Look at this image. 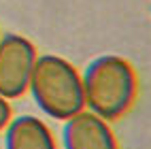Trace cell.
<instances>
[{
	"instance_id": "6da1fadb",
	"label": "cell",
	"mask_w": 151,
	"mask_h": 149,
	"mask_svg": "<svg viewBox=\"0 0 151 149\" xmlns=\"http://www.w3.org/2000/svg\"><path fill=\"white\" fill-rule=\"evenodd\" d=\"M85 109L104 122L122 119L136 98V73L122 55H98L81 75Z\"/></svg>"
},
{
	"instance_id": "7a4b0ae2",
	"label": "cell",
	"mask_w": 151,
	"mask_h": 149,
	"mask_svg": "<svg viewBox=\"0 0 151 149\" xmlns=\"http://www.w3.org/2000/svg\"><path fill=\"white\" fill-rule=\"evenodd\" d=\"M28 92L43 115L51 119H68L85 109L81 73L68 60L43 53L36 55Z\"/></svg>"
},
{
	"instance_id": "3957f363",
	"label": "cell",
	"mask_w": 151,
	"mask_h": 149,
	"mask_svg": "<svg viewBox=\"0 0 151 149\" xmlns=\"http://www.w3.org/2000/svg\"><path fill=\"white\" fill-rule=\"evenodd\" d=\"M36 55V47L26 36L15 32L0 34V96L2 98L17 100L28 92Z\"/></svg>"
},
{
	"instance_id": "277c9868",
	"label": "cell",
	"mask_w": 151,
	"mask_h": 149,
	"mask_svg": "<svg viewBox=\"0 0 151 149\" xmlns=\"http://www.w3.org/2000/svg\"><path fill=\"white\" fill-rule=\"evenodd\" d=\"M62 147L64 149H119L109 122H104L102 117H98L87 109L64 119Z\"/></svg>"
},
{
	"instance_id": "5b68a950",
	"label": "cell",
	"mask_w": 151,
	"mask_h": 149,
	"mask_svg": "<svg viewBox=\"0 0 151 149\" xmlns=\"http://www.w3.org/2000/svg\"><path fill=\"white\" fill-rule=\"evenodd\" d=\"M4 149H58V143L41 117L19 115L4 128Z\"/></svg>"
},
{
	"instance_id": "8992f818",
	"label": "cell",
	"mask_w": 151,
	"mask_h": 149,
	"mask_svg": "<svg viewBox=\"0 0 151 149\" xmlns=\"http://www.w3.org/2000/svg\"><path fill=\"white\" fill-rule=\"evenodd\" d=\"M11 117H13V111H11V104H9L6 98L0 96V132L6 128V124L11 122Z\"/></svg>"
}]
</instances>
